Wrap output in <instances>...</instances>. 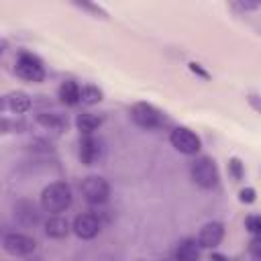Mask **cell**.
<instances>
[{"label":"cell","mask_w":261,"mask_h":261,"mask_svg":"<svg viewBox=\"0 0 261 261\" xmlns=\"http://www.w3.org/2000/svg\"><path fill=\"white\" fill-rule=\"evenodd\" d=\"M71 200H73L71 188L65 181H51L41 192V208L51 216L65 212L71 206Z\"/></svg>","instance_id":"1"},{"label":"cell","mask_w":261,"mask_h":261,"mask_svg":"<svg viewBox=\"0 0 261 261\" xmlns=\"http://www.w3.org/2000/svg\"><path fill=\"white\" fill-rule=\"evenodd\" d=\"M190 177L192 181L202 190H212L218 184V167L212 157L202 155L196 157L190 165Z\"/></svg>","instance_id":"2"},{"label":"cell","mask_w":261,"mask_h":261,"mask_svg":"<svg viewBox=\"0 0 261 261\" xmlns=\"http://www.w3.org/2000/svg\"><path fill=\"white\" fill-rule=\"evenodd\" d=\"M14 73L24 80V82H31V84H39L45 80V67H43V61L31 53V51H18L16 55V61H14Z\"/></svg>","instance_id":"3"},{"label":"cell","mask_w":261,"mask_h":261,"mask_svg":"<svg viewBox=\"0 0 261 261\" xmlns=\"http://www.w3.org/2000/svg\"><path fill=\"white\" fill-rule=\"evenodd\" d=\"M80 192L90 206H102L110 198V184L102 175H88L82 179Z\"/></svg>","instance_id":"4"},{"label":"cell","mask_w":261,"mask_h":261,"mask_svg":"<svg viewBox=\"0 0 261 261\" xmlns=\"http://www.w3.org/2000/svg\"><path fill=\"white\" fill-rule=\"evenodd\" d=\"M169 143L175 151L184 153V155H196L202 147L200 143V137L190 130L188 126H175L171 133H169Z\"/></svg>","instance_id":"5"},{"label":"cell","mask_w":261,"mask_h":261,"mask_svg":"<svg viewBox=\"0 0 261 261\" xmlns=\"http://www.w3.org/2000/svg\"><path fill=\"white\" fill-rule=\"evenodd\" d=\"M2 249L12 257H27L35 253L37 241L24 232H6L2 237Z\"/></svg>","instance_id":"6"},{"label":"cell","mask_w":261,"mask_h":261,"mask_svg":"<svg viewBox=\"0 0 261 261\" xmlns=\"http://www.w3.org/2000/svg\"><path fill=\"white\" fill-rule=\"evenodd\" d=\"M130 118H133V122L137 124V126H141V128H147V130H151V128H157L159 124H161V112L155 108V106H151V104H147V102H137V104H133L130 106Z\"/></svg>","instance_id":"7"},{"label":"cell","mask_w":261,"mask_h":261,"mask_svg":"<svg viewBox=\"0 0 261 261\" xmlns=\"http://www.w3.org/2000/svg\"><path fill=\"white\" fill-rule=\"evenodd\" d=\"M100 228H102L100 218H98L96 214H92V212H82V214H77V216L73 218V222H71L73 234L80 237V239H84V241H90V239L98 237Z\"/></svg>","instance_id":"8"},{"label":"cell","mask_w":261,"mask_h":261,"mask_svg":"<svg viewBox=\"0 0 261 261\" xmlns=\"http://www.w3.org/2000/svg\"><path fill=\"white\" fill-rule=\"evenodd\" d=\"M77 157L84 165H94L102 157V141L96 139L94 135H80Z\"/></svg>","instance_id":"9"},{"label":"cell","mask_w":261,"mask_h":261,"mask_svg":"<svg viewBox=\"0 0 261 261\" xmlns=\"http://www.w3.org/2000/svg\"><path fill=\"white\" fill-rule=\"evenodd\" d=\"M222 239H224V226L222 222H216V220L206 222L198 230V237H196L200 249H216L222 243Z\"/></svg>","instance_id":"10"},{"label":"cell","mask_w":261,"mask_h":261,"mask_svg":"<svg viewBox=\"0 0 261 261\" xmlns=\"http://www.w3.org/2000/svg\"><path fill=\"white\" fill-rule=\"evenodd\" d=\"M4 110H10L12 114H24V112H29L31 110V106H33V100H31V96L27 94V92H22V90H14V92H8L6 96H4Z\"/></svg>","instance_id":"11"},{"label":"cell","mask_w":261,"mask_h":261,"mask_svg":"<svg viewBox=\"0 0 261 261\" xmlns=\"http://www.w3.org/2000/svg\"><path fill=\"white\" fill-rule=\"evenodd\" d=\"M14 218L22 224V226H35L41 220V212L37 210V206L29 200H18L14 204Z\"/></svg>","instance_id":"12"},{"label":"cell","mask_w":261,"mask_h":261,"mask_svg":"<svg viewBox=\"0 0 261 261\" xmlns=\"http://www.w3.org/2000/svg\"><path fill=\"white\" fill-rule=\"evenodd\" d=\"M37 124L43 126L45 130H51V133H63L67 128V118L61 116L59 112H39L37 114Z\"/></svg>","instance_id":"13"},{"label":"cell","mask_w":261,"mask_h":261,"mask_svg":"<svg viewBox=\"0 0 261 261\" xmlns=\"http://www.w3.org/2000/svg\"><path fill=\"white\" fill-rule=\"evenodd\" d=\"M69 230H71V226H69L67 218H63L59 214H53L45 220V234L49 239H65L69 234Z\"/></svg>","instance_id":"14"},{"label":"cell","mask_w":261,"mask_h":261,"mask_svg":"<svg viewBox=\"0 0 261 261\" xmlns=\"http://www.w3.org/2000/svg\"><path fill=\"white\" fill-rule=\"evenodd\" d=\"M175 261H198L200 259V245L196 239H184L175 247Z\"/></svg>","instance_id":"15"},{"label":"cell","mask_w":261,"mask_h":261,"mask_svg":"<svg viewBox=\"0 0 261 261\" xmlns=\"http://www.w3.org/2000/svg\"><path fill=\"white\" fill-rule=\"evenodd\" d=\"M80 90L82 88L73 80H65V82H61V86L57 90V98L65 106H75V104H80Z\"/></svg>","instance_id":"16"},{"label":"cell","mask_w":261,"mask_h":261,"mask_svg":"<svg viewBox=\"0 0 261 261\" xmlns=\"http://www.w3.org/2000/svg\"><path fill=\"white\" fill-rule=\"evenodd\" d=\"M102 124V116L94 114V112H80L75 116V126L80 130V135H94V130H98Z\"/></svg>","instance_id":"17"},{"label":"cell","mask_w":261,"mask_h":261,"mask_svg":"<svg viewBox=\"0 0 261 261\" xmlns=\"http://www.w3.org/2000/svg\"><path fill=\"white\" fill-rule=\"evenodd\" d=\"M102 90L96 88V86H82L80 90V104L84 106H92V104H98L102 102Z\"/></svg>","instance_id":"18"},{"label":"cell","mask_w":261,"mask_h":261,"mask_svg":"<svg viewBox=\"0 0 261 261\" xmlns=\"http://www.w3.org/2000/svg\"><path fill=\"white\" fill-rule=\"evenodd\" d=\"M245 226L249 232H253L255 237L261 234V214H251L245 218Z\"/></svg>","instance_id":"19"},{"label":"cell","mask_w":261,"mask_h":261,"mask_svg":"<svg viewBox=\"0 0 261 261\" xmlns=\"http://www.w3.org/2000/svg\"><path fill=\"white\" fill-rule=\"evenodd\" d=\"M228 173L239 181V179H243V173H245V169H243V163H241V159H237V157H232L230 161H228Z\"/></svg>","instance_id":"20"},{"label":"cell","mask_w":261,"mask_h":261,"mask_svg":"<svg viewBox=\"0 0 261 261\" xmlns=\"http://www.w3.org/2000/svg\"><path fill=\"white\" fill-rule=\"evenodd\" d=\"M230 8L239 12H251V10L261 8V2H230Z\"/></svg>","instance_id":"21"},{"label":"cell","mask_w":261,"mask_h":261,"mask_svg":"<svg viewBox=\"0 0 261 261\" xmlns=\"http://www.w3.org/2000/svg\"><path fill=\"white\" fill-rule=\"evenodd\" d=\"M239 200H241L243 204H253V202H255V190H253V188H243V190L239 192Z\"/></svg>","instance_id":"22"},{"label":"cell","mask_w":261,"mask_h":261,"mask_svg":"<svg viewBox=\"0 0 261 261\" xmlns=\"http://www.w3.org/2000/svg\"><path fill=\"white\" fill-rule=\"evenodd\" d=\"M249 251L253 253V257H261V234L253 237V241L249 245Z\"/></svg>","instance_id":"23"},{"label":"cell","mask_w":261,"mask_h":261,"mask_svg":"<svg viewBox=\"0 0 261 261\" xmlns=\"http://www.w3.org/2000/svg\"><path fill=\"white\" fill-rule=\"evenodd\" d=\"M31 149H35V151H51V145L47 141H43V139H33L31 141Z\"/></svg>","instance_id":"24"},{"label":"cell","mask_w":261,"mask_h":261,"mask_svg":"<svg viewBox=\"0 0 261 261\" xmlns=\"http://www.w3.org/2000/svg\"><path fill=\"white\" fill-rule=\"evenodd\" d=\"M190 69H192V71H196V73H200V75H204V77H206V71H202V69H200V67H198V63H190Z\"/></svg>","instance_id":"25"},{"label":"cell","mask_w":261,"mask_h":261,"mask_svg":"<svg viewBox=\"0 0 261 261\" xmlns=\"http://www.w3.org/2000/svg\"><path fill=\"white\" fill-rule=\"evenodd\" d=\"M210 261H224V257H222V255H212Z\"/></svg>","instance_id":"26"},{"label":"cell","mask_w":261,"mask_h":261,"mask_svg":"<svg viewBox=\"0 0 261 261\" xmlns=\"http://www.w3.org/2000/svg\"><path fill=\"white\" fill-rule=\"evenodd\" d=\"M255 261H261V257H255Z\"/></svg>","instance_id":"27"},{"label":"cell","mask_w":261,"mask_h":261,"mask_svg":"<svg viewBox=\"0 0 261 261\" xmlns=\"http://www.w3.org/2000/svg\"><path fill=\"white\" fill-rule=\"evenodd\" d=\"M165 261H175V259H165Z\"/></svg>","instance_id":"28"}]
</instances>
